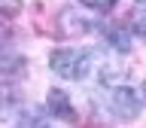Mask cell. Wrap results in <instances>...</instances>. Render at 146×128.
I'll use <instances>...</instances> for the list:
<instances>
[{
  "label": "cell",
  "mask_w": 146,
  "mask_h": 128,
  "mask_svg": "<svg viewBox=\"0 0 146 128\" xmlns=\"http://www.w3.org/2000/svg\"><path fill=\"white\" fill-rule=\"evenodd\" d=\"M85 6H91V9H98V12H107V9H113L116 6V0H82Z\"/></svg>",
  "instance_id": "9"
},
{
  "label": "cell",
  "mask_w": 146,
  "mask_h": 128,
  "mask_svg": "<svg viewBox=\"0 0 146 128\" xmlns=\"http://www.w3.org/2000/svg\"><path fill=\"white\" fill-rule=\"evenodd\" d=\"M46 110H49V116H58V119H64V122H73V119H76V110H73L67 91H61V89H49V95H46Z\"/></svg>",
  "instance_id": "3"
},
{
  "label": "cell",
  "mask_w": 146,
  "mask_h": 128,
  "mask_svg": "<svg viewBox=\"0 0 146 128\" xmlns=\"http://www.w3.org/2000/svg\"><path fill=\"white\" fill-rule=\"evenodd\" d=\"M107 37H110V43H113V49H116V52H128V49H131V37H128L125 27H113Z\"/></svg>",
  "instance_id": "7"
},
{
  "label": "cell",
  "mask_w": 146,
  "mask_h": 128,
  "mask_svg": "<svg viewBox=\"0 0 146 128\" xmlns=\"http://www.w3.org/2000/svg\"><path fill=\"white\" fill-rule=\"evenodd\" d=\"M137 3H140V6H146V0H137Z\"/></svg>",
  "instance_id": "10"
},
{
  "label": "cell",
  "mask_w": 146,
  "mask_h": 128,
  "mask_svg": "<svg viewBox=\"0 0 146 128\" xmlns=\"http://www.w3.org/2000/svg\"><path fill=\"white\" fill-rule=\"evenodd\" d=\"M131 25L140 37H146V6H137L134 9V18H131Z\"/></svg>",
  "instance_id": "8"
},
{
  "label": "cell",
  "mask_w": 146,
  "mask_h": 128,
  "mask_svg": "<svg viewBox=\"0 0 146 128\" xmlns=\"http://www.w3.org/2000/svg\"><path fill=\"white\" fill-rule=\"evenodd\" d=\"M91 61H94V55L88 49H55L49 55V67L61 79H82V76H88Z\"/></svg>",
  "instance_id": "1"
},
{
  "label": "cell",
  "mask_w": 146,
  "mask_h": 128,
  "mask_svg": "<svg viewBox=\"0 0 146 128\" xmlns=\"http://www.w3.org/2000/svg\"><path fill=\"white\" fill-rule=\"evenodd\" d=\"M85 31H88V21L76 9H61L58 12V34L61 37H82Z\"/></svg>",
  "instance_id": "4"
},
{
  "label": "cell",
  "mask_w": 146,
  "mask_h": 128,
  "mask_svg": "<svg viewBox=\"0 0 146 128\" xmlns=\"http://www.w3.org/2000/svg\"><path fill=\"white\" fill-rule=\"evenodd\" d=\"M125 79H128V67L125 64H119L116 58L104 61V67H100V82H104V85L116 89V85H125Z\"/></svg>",
  "instance_id": "5"
},
{
  "label": "cell",
  "mask_w": 146,
  "mask_h": 128,
  "mask_svg": "<svg viewBox=\"0 0 146 128\" xmlns=\"http://www.w3.org/2000/svg\"><path fill=\"white\" fill-rule=\"evenodd\" d=\"M110 107H113V113L119 119H134L140 113V107H143V95L128 89V85H116L113 98H110Z\"/></svg>",
  "instance_id": "2"
},
{
  "label": "cell",
  "mask_w": 146,
  "mask_h": 128,
  "mask_svg": "<svg viewBox=\"0 0 146 128\" xmlns=\"http://www.w3.org/2000/svg\"><path fill=\"white\" fill-rule=\"evenodd\" d=\"M15 128H49V119H46L43 110L27 107V110H21V116L15 119Z\"/></svg>",
  "instance_id": "6"
}]
</instances>
